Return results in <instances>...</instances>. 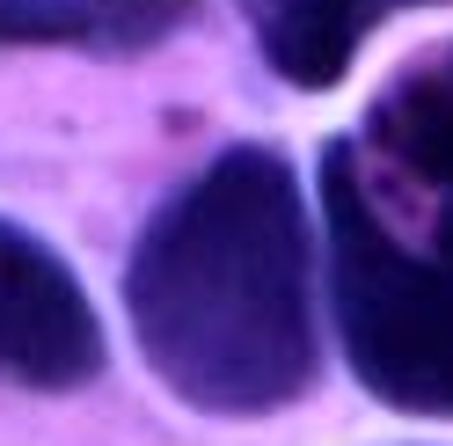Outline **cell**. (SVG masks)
Returning <instances> with one entry per match:
<instances>
[{
    "label": "cell",
    "mask_w": 453,
    "mask_h": 446,
    "mask_svg": "<svg viewBox=\"0 0 453 446\" xmlns=\"http://www.w3.org/2000/svg\"><path fill=\"white\" fill-rule=\"evenodd\" d=\"M125 315L161 388L205 417H271L315 388V249L293 161L226 147L168 198L125 271Z\"/></svg>",
    "instance_id": "6da1fadb"
},
{
    "label": "cell",
    "mask_w": 453,
    "mask_h": 446,
    "mask_svg": "<svg viewBox=\"0 0 453 446\" xmlns=\"http://www.w3.org/2000/svg\"><path fill=\"white\" fill-rule=\"evenodd\" d=\"M322 219L351 373L388 410L453 417V264L410 242L373 205L351 161V139L322 154Z\"/></svg>",
    "instance_id": "7a4b0ae2"
},
{
    "label": "cell",
    "mask_w": 453,
    "mask_h": 446,
    "mask_svg": "<svg viewBox=\"0 0 453 446\" xmlns=\"http://www.w3.org/2000/svg\"><path fill=\"white\" fill-rule=\"evenodd\" d=\"M103 373V322L59 249L0 219V388L66 396Z\"/></svg>",
    "instance_id": "3957f363"
},
{
    "label": "cell",
    "mask_w": 453,
    "mask_h": 446,
    "mask_svg": "<svg viewBox=\"0 0 453 446\" xmlns=\"http://www.w3.org/2000/svg\"><path fill=\"white\" fill-rule=\"evenodd\" d=\"M351 154L373 176L417 183V198H424V249L453 264V51H439V59H424V66L388 81L373 118H365V139Z\"/></svg>",
    "instance_id": "277c9868"
},
{
    "label": "cell",
    "mask_w": 453,
    "mask_h": 446,
    "mask_svg": "<svg viewBox=\"0 0 453 446\" xmlns=\"http://www.w3.org/2000/svg\"><path fill=\"white\" fill-rule=\"evenodd\" d=\"M197 22V0H0V51L8 44H73L96 59L154 51Z\"/></svg>",
    "instance_id": "5b68a950"
},
{
    "label": "cell",
    "mask_w": 453,
    "mask_h": 446,
    "mask_svg": "<svg viewBox=\"0 0 453 446\" xmlns=\"http://www.w3.org/2000/svg\"><path fill=\"white\" fill-rule=\"evenodd\" d=\"M395 8H417V0H249V22H257L264 59L293 88H336L351 73L358 44Z\"/></svg>",
    "instance_id": "8992f818"
}]
</instances>
